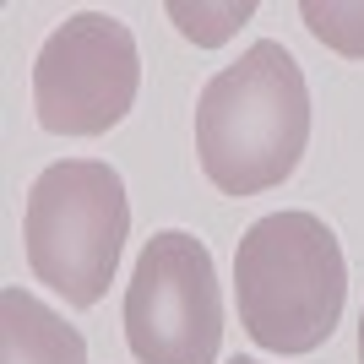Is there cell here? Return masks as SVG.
Listing matches in <instances>:
<instances>
[{"mask_svg": "<svg viewBox=\"0 0 364 364\" xmlns=\"http://www.w3.org/2000/svg\"><path fill=\"white\" fill-rule=\"evenodd\" d=\"M136 87V38L109 11L65 16L33 60V109L49 136H104L131 114Z\"/></svg>", "mask_w": 364, "mask_h": 364, "instance_id": "cell-5", "label": "cell"}, {"mask_svg": "<svg viewBox=\"0 0 364 364\" xmlns=\"http://www.w3.org/2000/svg\"><path fill=\"white\" fill-rule=\"evenodd\" d=\"M359 364H364V316H359Z\"/></svg>", "mask_w": 364, "mask_h": 364, "instance_id": "cell-9", "label": "cell"}, {"mask_svg": "<svg viewBox=\"0 0 364 364\" xmlns=\"http://www.w3.org/2000/svg\"><path fill=\"white\" fill-rule=\"evenodd\" d=\"M228 364H256V359H228Z\"/></svg>", "mask_w": 364, "mask_h": 364, "instance_id": "cell-10", "label": "cell"}, {"mask_svg": "<svg viewBox=\"0 0 364 364\" xmlns=\"http://www.w3.org/2000/svg\"><path fill=\"white\" fill-rule=\"evenodd\" d=\"M125 234H131V201L125 180L109 164L60 158L33 180L22 213L28 267L71 310H92L109 294Z\"/></svg>", "mask_w": 364, "mask_h": 364, "instance_id": "cell-3", "label": "cell"}, {"mask_svg": "<svg viewBox=\"0 0 364 364\" xmlns=\"http://www.w3.org/2000/svg\"><path fill=\"white\" fill-rule=\"evenodd\" d=\"M0 364H87V343L28 289L0 294Z\"/></svg>", "mask_w": 364, "mask_h": 364, "instance_id": "cell-6", "label": "cell"}, {"mask_svg": "<svg viewBox=\"0 0 364 364\" xmlns=\"http://www.w3.org/2000/svg\"><path fill=\"white\" fill-rule=\"evenodd\" d=\"M304 28L316 33L326 49L348 55V60H364V6H337V0H304L299 6Z\"/></svg>", "mask_w": 364, "mask_h": 364, "instance_id": "cell-8", "label": "cell"}, {"mask_svg": "<svg viewBox=\"0 0 364 364\" xmlns=\"http://www.w3.org/2000/svg\"><path fill=\"white\" fill-rule=\"evenodd\" d=\"M310 141V87L277 38L250 44L196 98V158L223 196H261L299 168Z\"/></svg>", "mask_w": 364, "mask_h": 364, "instance_id": "cell-1", "label": "cell"}, {"mask_svg": "<svg viewBox=\"0 0 364 364\" xmlns=\"http://www.w3.org/2000/svg\"><path fill=\"white\" fill-rule=\"evenodd\" d=\"M125 343L141 364H213L223 343V294L213 250L164 228L141 245L131 289H125Z\"/></svg>", "mask_w": 364, "mask_h": 364, "instance_id": "cell-4", "label": "cell"}, {"mask_svg": "<svg viewBox=\"0 0 364 364\" xmlns=\"http://www.w3.org/2000/svg\"><path fill=\"white\" fill-rule=\"evenodd\" d=\"M256 16V0H228V6H191V0H174L168 6V22L191 38V44H223Z\"/></svg>", "mask_w": 364, "mask_h": 364, "instance_id": "cell-7", "label": "cell"}, {"mask_svg": "<svg viewBox=\"0 0 364 364\" xmlns=\"http://www.w3.org/2000/svg\"><path fill=\"white\" fill-rule=\"evenodd\" d=\"M348 267L316 213H267L234 250V304L267 353H316L343 321Z\"/></svg>", "mask_w": 364, "mask_h": 364, "instance_id": "cell-2", "label": "cell"}]
</instances>
